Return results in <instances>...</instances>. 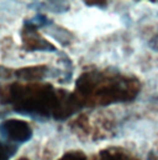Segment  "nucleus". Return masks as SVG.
<instances>
[{"label": "nucleus", "mask_w": 158, "mask_h": 160, "mask_svg": "<svg viewBox=\"0 0 158 160\" xmlns=\"http://www.w3.org/2000/svg\"><path fill=\"white\" fill-rule=\"evenodd\" d=\"M22 42L27 51H45V52L56 51V48L52 43L42 38L37 33V27L34 26L30 21H25V23H24Z\"/></svg>", "instance_id": "obj_4"}, {"label": "nucleus", "mask_w": 158, "mask_h": 160, "mask_svg": "<svg viewBox=\"0 0 158 160\" xmlns=\"http://www.w3.org/2000/svg\"><path fill=\"white\" fill-rule=\"evenodd\" d=\"M19 160H27V159H25V158H21V159H19Z\"/></svg>", "instance_id": "obj_11"}, {"label": "nucleus", "mask_w": 158, "mask_h": 160, "mask_svg": "<svg viewBox=\"0 0 158 160\" xmlns=\"http://www.w3.org/2000/svg\"><path fill=\"white\" fill-rule=\"evenodd\" d=\"M85 4H88V5H106V2H103V1H100V2H97V1H95V2H90V1H87V2H85Z\"/></svg>", "instance_id": "obj_10"}, {"label": "nucleus", "mask_w": 158, "mask_h": 160, "mask_svg": "<svg viewBox=\"0 0 158 160\" xmlns=\"http://www.w3.org/2000/svg\"><path fill=\"white\" fill-rule=\"evenodd\" d=\"M34 26H36L37 28L39 27H46L47 25H50V23H52L51 20H48L47 19V16H45V15H36L34 19H31V20H29Z\"/></svg>", "instance_id": "obj_8"}, {"label": "nucleus", "mask_w": 158, "mask_h": 160, "mask_svg": "<svg viewBox=\"0 0 158 160\" xmlns=\"http://www.w3.org/2000/svg\"><path fill=\"white\" fill-rule=\"evenodd\" d=\"M0 133L3 138L13 143H25L32 137V129L30 124L21 120H6L0 124Z\"/></svg>", "instance_id": "obj_3"}, {"label": "nucleus", "mask_w": 158, "mask_h": 160, "mask_svg": "<svg viewBox=\"0 0 158 160\" xmlns=\"http://www.w3.org/2000/svg\"><path fill=\"white\" fill-rule=\"evenodd\" d=\"M59 160H87V158L80 152H71V153L64 154Z\"/></svg>", "instance_id": "obj_9"}, {"label": "nucleus", "mask_w": 158, "mask_h": 160, "mask_svg": "<svg viewBox=\"0 0 158 160\" xmlns=\"http://www.w3.org/2000/svg\"><path fill=\"white\" fill-rule=\"evenodd\" d=\"M0 101L11 103L16 112L27 116H53L57 120L71 116L80 105L78 98L64 92L59 95L50 84H13L6 94L0 95Z\"/></svg>", "instance_id": "obj_1"}, {"label": "nucleus", "mask_w": 158, "mask_h": 160, "mask_svg": "<svg viewBox=\"0 0 158 160\" xmlns=\"http://www.w3.org/2000/svg\"><path fill=\"white\" fill-rule=\"evenodd\" d=\"M47 68L46 67H32V68H27V69H21L18 72L19 77L24 79H39L42 78L46 74Z\"/></svg>", "instance_id": "obj_6"}, {"label": "nucleus", "mask_w": 158, "mask_h": 160, "mask_svg": "<svg viewBox=\"0 0 158 160\" xmlns=\"http://www.w3.org/2000/svg\"><path fill=\"white\" fill-rule=\"evenodd\" d=\"M77 89L83 101L105 106L113 102L132 100L138 92L140 86L134 79L121 75L89 73L79 78Z\"/></svg>", "instance_id": "obj_2"}, {"label": "nucleus", "mask_w": 158, "mask_h": 160, "mask_svg": "<svg viewBox=\"0 0 158 160\" xmlns=\"http://www.w3.org/2000/svg\"><path fill=\"white\" fill-rule=\"evenodd\" d=\"M16 152V147L9 143L0 142V160H9Z\"/></svg>", "instance_id": "obj_7"}, {"label": "nucleus", "mask_w": 158, "mask_h": 160, "mask_svg": "<svg viewBox=\"0 0 158 160\" xmlns=\"http://www.w3.org/2000/svg\"><path fill=\"white\" fill-rule=\"evenodd\" d=\"M99 160H137L134 158L131 154L126 153L122 149L118 148H111V149H106L103 150L100 153V158Z\"/></svg>", "instance_id": "obj_5"}]
</instances>
